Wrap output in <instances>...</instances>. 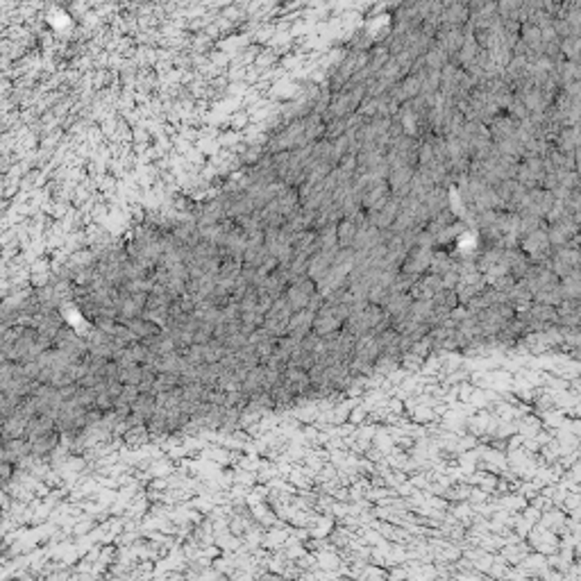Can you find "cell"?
Listing matches in <instances>:
<instances>
[{
    "label": "cell",
    "mask_w": 581,
    "mask_h": 581,
    "mask_svg": "<svg viewBox=\"0 0 581 581\" xmlns=\"http://www.w3.org/2000/svg\"><path fill=\"white\" fill-rule=\"evenodd\" d=\"M182 386V375L177 373H159L157 375V382H154V388L152 393L154 395H161V393H170Z\"/></svg>",
    "instance_id": "obj_21"
},
{
    "label": "cell",
    "mask_w": 581,
    "mask_h": 581,
    "mask_svg": "<svg viewBox=\"0 0 581 581\" xmlns=\"http://www.w3.org/2000/svg\"><path fill=\"white\" fill-rule=\"evenodd\" d=\"M32 456V445L28 438H12L3 440V461H10L14 465H19L23 459Z\"/></svg>",
    "instance_id": "obj_13"
},
{
    "label": "cell",
    "mask_w": 581,
    "mask_h": 581,
    "mask_svg": "<svg viewBox=\"0 0 581 581\" xmlns=\"http://www.w3.org/2000/svg\"><path fill=\"white\" fill-rule=\"evenodd\" d=\"M411 305H413V296H411V293H393V296L388 298V302L384 305V311L388 314L393 327L400 325L409 316Z\"/></svg>",
    "instance_id": "obj_11"
},
{
    "label": "cell",
    "mask_w": 581,
    "mask_h": 581,
    "mask_svg": "<svg viewBox=\"0 0 581 581\" xmlns=\"http://www.w3.org/2000/svg\"><path fill=\"white\" fill-rule=\"evenodd\" d=\"M359 227L361 223L355 218V216H343L339 223H337V241H339V248L343 250H350L355 248V241H357V234H359Z\"/></svg>",
    "instance_id": "obj_14"
},
{
    "label": "cell",
    "mask_w": 581,
    "mask_h": 581,
    "mask_svg": "<svg viewBox=\"0 0 581 581\" xmlns=\"http://www.w3.org/2000/svg\"><path fill=\"white\" fill-rule=\"evenodd\" d=\"M440 289H445V286H443V277L427 271L424 275H420L418 280H415L413 289L409 291V293L413 296V300H431Z\"/></svg>",
    "instance_id": "obj_10"
},
{
    "label": "cell",
    "mask_w": 581,
    "mask_h": 581,
    "mask_svg": "<svg viewBox=\"0 0 581 581\" xmlns=\"http://www.w3.org/2000/svg\"><path fill=\"white\" fill-rule=\"evenodd\" d=\"M241 391H243L248 397H252V395H255V393H259V391H264V364L250 368L248 375H245L243 384H241Z\"/></svg>",
    "instance_id": "obj_19"
},
{
    "label": "cell",
    "mask_w": 581,
    "mask_h": 581,
    "mask_svg": "<svg viewBox=\"0 0 581 581\" xmlns=\"http://www.w3.org/2000/svg\"><path fill=\"white\" fill-rule=\"evenodd\" d=\"M12 465H14V463L3 461V479H5V481H10V477H12Z\"/></svg>",
    "instance_id": "obj_27"
},
{
    "label": "cell",
    "mask_w": 581,
    "mask_h": 581,
    "mask_svg": "<svg viewBox=\"0 0 581 581\" xmlns=\"http://www.w3.org/2000/svg\"><path fill=\"white\" fill-rule=\"evenodd\" d=\"M60 436H62V431H60V429H53V431L44 433V436L30 440V445H32V456H46V454L55 452V447L60 445Z\"/></svg>",
    "instance_id": "obj_18"
},
{
    "label": "cell",
    "mask_w": 581,
    "mask_h": 581,
    "mask_svg": "<svg viewBox=\"0 0 581 581\" xmlns=\"http://www.w3.org/2000/svg\"><path fill=\"white\" fill-rule=\"evenodd\" d=\"M143 377V364H129V366H123L120 368V375H118V379L123 384H136L138 386V382H141Z\"/></svg>",
    "instance_id": "obj_24"
},
{
    "label": "cell",
    "mask_w": 581,
    "mask_h": 581,
    "mask_svg": "<svg viewBox=\"0 0 581 581\" xmlns=\"http://www.w3.org/2000/svg\"><path fill=\"white\" fill-rule=\"evenodd\" d=\"M314 316L316 311L314 309H300V311H293L291 321H289V334L296 339H305L311 334V327H314Z\"/></svg>",
    "instance_id": "obj_12"
},
{
    "label": "cell",
    "mask_w": 581,
    "mask_h": 581,
    "mask_svg": "<svg viewBox=\"0 0 581 581\" xmlns=\"http://www.w3.org/2000/svg\"><path fill=\"white\" fill-rule=\"evenodd\" d=\"M282 384L293 393L296 400H307V397H311V391H314L309 370H305V368H300V366H291V364L286 366Z\"/></svg>",
    "instance_id": "obj_8"
},
{
    "label": "cell",
    "mask_w": 581,
    "mask_h": 581,
    "mask_svg": "<svg viewBox=\"0 0 581 581\" xmlns=\"http://www.w3.org/2000/svg\"><path fill=\"white\" fill-rule=\"evenodd\" d=\"M506 300H509L518 311H522V309H527L531 302H534V293L527 289L525 282H518L509 293H506Z\"/></svg>",
    "instance_id": "obj_20"
},
{
    "label": "cell",
    "mask_w": 581,
    "mask_h": 581,
    "mask_svg": "<svg viewBox=\"0 0 581 581\" xmlns=\"http://www.w3.org/2000/svg\"><path fill=\"white\" fill-rule=\"evenodd\" d=\"M202 348H204V364H216L227 355V352H230L225 348V343L218 341V339H211L209 343H204Z\"/></svg>",
    "instance_id": "obj_23"
},
{
    "label": "cell",
    "mask_w": 581,
    "mask_h": 581,
    "mask_svg": "<svg viewBox=\"0 0 581 581\" xmlns=\"http://www.w3.org/2000/svg\"><path fill=\"white\" fill-rule=\"evenodd\" d=\"M57 429L62 436H78L82 429H87V409L78 404L75 400H66L62 409L57 411Z\"/></svg>",
    "instance_id": "obj_2"
},
{
    "label": "cell",
    "mask_w": 581,
    "mask_h": 581,
    "mask_svg": "<svg viewBox=\"0 0 581 581\" xmlns=\"http://www.w3.org/2000/svg\"><path fill=\"white\" fill-rule=\"evenodd\" d=\"M127 327L132 330V334L138 341L152 339V337H157V334L163 332L161 325H157V323L150 321V318H145V316H138V318H132V321H127Z\"/></svg>",
    "instance_id": "obj_16"
},
{
    "label": "cell",
    "mask_w": 581,
    "mask_h": 581,
    "mask_svg": "<svg viewBox=\"0 0 581 581\" xmlns=\"http://www.w3.org/2000/svg\"><path fill=\"white\" fill-rule=\"evenodd\" d=\"M298 346H300V339L291 337V334H286V337H280V339H277V346H275V357L282 359L284 364H289L291 357H293V352L298 350Z\"/></svg>",
    "instance_id": "obj_22"
},
{
    "label": "cell",
    "mask_w": 581,
    "mask_h": 581,
    "mask_svg": "<svg viewBox=\"0 0 581 581\" xmlns=\"http://www.w3.org/2000/svg\"><path fill=\"white\" fill-rule=\"evenodd\" d=\"M28 422H30V418H28V415H23L21 411H14L12 415L3 418V440L26 438Z\"/></svg>",
    "instance_id": "obj_15"
},
{
    "label": "cell",
    "mask_w": 581,
    "mask_h": 581,
    "mask_svg": "<svg viewBox=\"0 0 581 581\" xmlns=\"http://www.w3.org/2000/svg\"><path fill=\"white\" fill-rule=\"evenodd\" d=\"M248 343H250V337H248V334H245L243 330H239V332L232 334V337L225 341V348L230 350V352H239L241 348L248 346Z\"/></svg>",
    "instance_id": "obj_26"
},
{
    "label": "cell",
    "mask_w": 581,
    "mask_h": 581,
    "mask_svg": "<svg viewBox=\"0 0 581 581\" xmlns=\"http://www.w3.org/2000/svg\"><path fill=\"white\" fill-rule=\"evenodd\" d=\"M520 248L529 257L531 264H545V261H550L552 252H554L550 236H547V232H543V230H536L527 236H522Z\"/></svg>",
    "instance_id": "obj_3"
},
{
    "label": "cell",
    "mask_w": 581,
    "mask_h": 581,
    "mask_svg": "<svg viewBox=\"0 0 581 581\" xmlns=\"http://www.w3.org/2000/svg\"><path fill=\"white\" fill-rule=\"evenodd\" d=\"M96 397H98V391H96V388L80 386V384H78L75 395H73L71 400H75V402H78V404H82L84 409H91V406H96Z\"/></svg>",
    "instance_id": "obj_25"
},
{
    "label": "cell",
    "mask_w": 581,
    "mask_h": 581,
    "mask_svg": "<svg viewBox=\"0 0 581 581\" xmlns=\"http://www.w3.org/2000/svg\"><path fill=\"white\" fill-rule=\"evenodd\" d=\"M53 429H57L55 415H51V413H37L35 418H30V422H28V433H26V438H28V440H35V438H39V436H44V433L53 431Z\"/></svg>",
    "instance_id": "obj_17"
},
{
    "label": "cell",
    "mask_w": 581,
    "mask_h": 581,
    "mask_svg": "<svg viewBox=\"0 0 581 581\" xmlns=\"http://www.w3.org/2000/svg\"><path fill=\"white\" fill-rule=\"evenodd\" d=\"M431 259H433V250L429 245H422V243L413 245V248L406 252V257L402 259V264H400V273L420 277L429 271Z\"/></svg>",
    "instance_id": "obj_6"
},
{
    "label": "cell",
    "mask_w": 581,
    "mask_h": 581,
    "mask_svg": "<svg viewBox=\"0 0 581 581\" xmlns=\"http://www.w3.org/2000/svg\"><path fill=\"white\" fill-rule=\"evenodd\" d=\"M321 291L318 289V284L316 280H311L309 275L305 277H298V280H293L289 284V289H286V300L291 302V307L293 311H300V309H307L311 305V300L316 298V293Z\"/></svg>",
    "instance_id": "obj_5"
},
{
    "label": "cell",
    "mask_w": 581,
    "mask_h": 581,
    "mask_svg": "<svg viewBox=\"0 0 581 581\" xmlns=\"http://www.w3.org/2000/svg\"><path fill=\"white\" fill-rule=\"evenodd\" d=\"M547 266H550L559 277H566L570 273H575V271H579V268H581V250L563 248V245H561V250L552 252V257H550V261H547Z\"/></svg>",
    "instance_id": "obj_9"
},
{
    "label": "cell",
    "mask_w": 581,
    "mask_h": 581,
    "mask_svg": "<svg viewBox=\"0 0 581 581\" xmlns=\"http://www.w3.org/2000/svg\"><path fill=\"white\" fill-rule=\"evenodd\" d=\"M157 395L154 393H141V395L136 397V402L132 404V413L127 415V420L123 422L125 427H145L150 420L154 411H157Z\"/></svg>",
    "instance_id": "obj_7"
},
{
    "label": "cell",
    "mask_w": 581,
    "mask_h": 581,
    "mask_svg": "<svg viewBox=\"0 0 581 581\" xmlns=\"http://www.w3.org/2000/svg\"><path fill=\"white\" fill-rule=\"evenodd\" d=\"M291 316H293L291 302L286 300V296H282V298H277V300L273 302L271 311L266 314L264 327H266V330L271 332V334H275L277 339L286 337V334H289V321H291Z\"/></svg>",
    "instance_id": "obj_4"
},
{
    "label": "cell",
    "mask_w": 581,
    "mask_h": 581,
    "mask_svg": "<svg viewBox=\"0 0 581 581\" xmlns=\"http://www.w3.org/2000/svg\"><path fill=\"white\" fill-rule=\"evenodd\" d=\"M350 311H352L350 305H327L325 302V305L316 311L311 332L318 334V337H330V334L341 332L343 327H346Z\"/></svg>",
    "instance_id": "obj_1"
}]
</instances>
